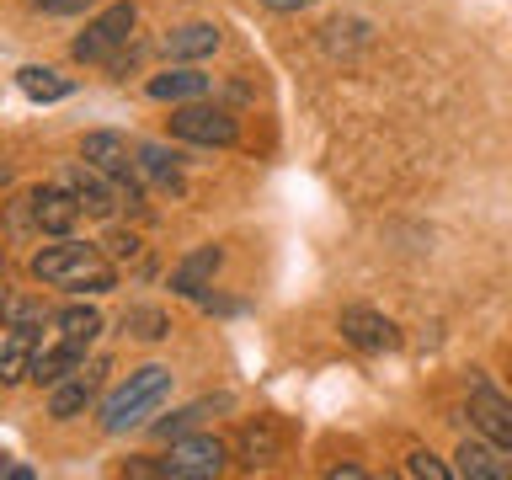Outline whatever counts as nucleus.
<instances>
[{"instance_id":"f257e3e1","label":"nucleus","mask_w":512,"mask_h":480,"mask_svg":"<svg viewBox=\"0 0 512 480\" xmlns=\"http://www.w3.org/2000/svg\"><path fill=\"white\" fill-rule=\"evenodd\" d=\"M32 278L48 288H70V294H112L118 288V267L96 246H86V240L59 235V246H43L32 256Z\"/></svg>"},{"instance_id":"f03ea898","label":"nucleus","mask_w":512,"mask_h":480,"mask_svg":"<svg viewBox=\"0 0 512 480\" xmlns=\"http://www.w3.org/2000/svg\"><path fill=\"white\" fill-rule=\"evenodd\" d=\"M166 395H171V368L166 363L134 368V374H128L118 390L102 400V432L123 438V432H134V427H150L155 411L166 406Z\"/></svg>"},{"instance_id":"7ed1b4c3","label":"nucleus","mask_w":512,"mask_h":480,"mask_svg":"<svg viewBox=\"0 0 512 480\" xmlns=\"http://www.w3.org/2000/svg\"><path fill=\"white\" fill-rule=\"evenodd\" d=\"M134 27H139V11H134V0H118V6H107V11H96L86 32L70 43V54L80 64H112L128 48V38H134Z\"/></svg>"},{"instance_id":"20e7f679","label":"nucleus","mask_w":512,"mask_h":480,"mask_svg":"<svg viewBox=\"0 0 512 480\" xmlns=\"http://www.w3.org/2000/svg\"><path fill=\"white\" fill-rule=\"evenodd\" d=\"M171 134L182 139V144H203V150H224V144H235L240 134V123H235V112L230 107H219V102H182L171 112Z\"/></svg>"},{"instance_id":"39448f33","label":"nucleus","mask_w":512,"mask_h":480,"mask_svg":"<svg viewBox=\"0 0 512 480\" xmlns=\"http://www.w3.org/2000/svg\"><path fill=\"white\" fill-rule=\"evenodd\" d=\"M224 464H230L224 438L198 427V432H187V438L171 443V454L160 459V475L166 480H208V475H224Z\"/></svg>"},{"instance_id":"423d86ee","label":"nucleus","mask_w":512,"mask_h":480,"mask_svg":"<svg viewBox=\"0 0 512 480\" xmlns=\"http://www.w3.org/2000/svg\"><path fill=\"white\" fill-rule=\"evenodd\" d=\"M59 187H70L91 219H112L123 208V182H118V176H107V171H96L86 155H80L75 166L59 171Z\"/></svg>"},{"instance_id":"0eeeda50","label":"nucleus","mask_w":512,"mask_h":480,"mask_svg":"<svg viewBox=\"0 0 512 480\" xmlns=\"http://www.w3.org/2000/svg\"><path fill=\"white\" fill-rule=\"evenodd\" d=\"M240 464L246 470H272L278 459H288V448H294V427L283 422V416H251L246 427H240Z\"/></svg>"},{"instance_id":"6e6552de","label":"nucleus","mask_w":512,"mask_h":480,"mask_svg":"<svg viewBox=\"0 0 512 480\" xmlns=\"http://www.w3.org/2000/svg\"><path fill=\"white\" fill-rule=\"evenodd\" d=\"M470 427L480 438H491L496 448H507L512 454V400L502 390H491L486 379H470Z\"/></svg>"},{"instance_id":"1a4fd4ad","label":"nucleus","mask_w":512,"mask_h":480,"mask_svg":"<svg viewBox=\"0 0 512 480\" xmlns=\"http://www.w3.org/2000/svg\"><path fill=\"white\" fill-rule=\"evenodd\" d=\"M336 331H342V342H352L358 352H395L400 347V326L384 320L379 310H368V304H347V310L336 315Z\"/></svg>"},{"instance_id":"9d476101","label":"nucleus","mask_w":512,"mask_h":480,"mask_svg":"<svg viewBox=\"0 0 512 480\" xmlns=\"http://www.w3.org/2000/svg\"><path fill=\"white\" fill-rule=\"evenodd\" d=\"M102 379H107V358L80 363L70 379L54 384V395H48V416H54V422H70V416H80L96 395H102Z\"/></svg>"},{"instance_id":"9b49d317","label":"nucleus","mask_w":512,"mask_h":480,"mask_svg":"<svg viewBox=\"0 0 512 480\" xmlns=\"http://www.w3.org/2000/svg\"><path fill=\"white\" fill-rule=\"evenodd\" d=\"M27 214H32V224H38L43 235H70L86 208H80V198H75L70 187H59V182H54V187L27 192Z\"/></svg>"},{"instance_id":"f8f14e48","label":"nucleus","mask_w":512,"mask_h":480,"mask_svg":"<svg viewBox=\"0 0 512 480\" xmlns=\"http://www.w3.org/2000/svg\"><path fill=\"white\" fill-rule=\"evenodd\" d=\"M208 91H214V75H203L198 64H171V70H160V75L144 80V96H150V102H171V107L203 102Z\"/></svg>"},{"instance_id":"ddd939ff","label":"nucleus","mask_w":512,"mask_h":480,"mask_svg":"<svg viewBox=\"0 0 512 480\" xmlns=\"http://www.w3.org/2000/svg\"><path fill=\"white\" fill-rule=\"evenodd\" d=\"M219 267H224V246H192V251L182 256V262L171 267V294L198 299L203 288H214Z\"/></svg>"},{"instance_id":"4468645a","label":"nucleus","mask_w":512,"mask_h":480,"mask_svg":"<svg viewBox=\"0 0 512 480\" xmlns=\"http://www.w3.org/2000/svg\"><path fill=\"white\" fill-rule=\"evenodd\" d=\"M454 459H459L454 470L464 480H512V454H507V448H496L491 438H464Z\"/></svg>"},{"instance_id":"2eb2a0df","label":"nucleus","mask_w":512,"mask_h":480,"mask_svg":"<svg viewBox=\"0 0 512 480\" xmlns=\"http://www.w3.org/2000/svg\"><path fill=\"white\" fill-rule=\"evenodd\" d=\"M230 406H235V395H203V400H192V406L150 422V432H155V438H166V443H176V438H187V432H198L208 416H219V411H230Z\"/></svg>"},{"instance_id":"dca6fc26","label":"nucleus","mask_w":512,"mask_h":480,"mask_svg":"<svg viewBox=\"0 0 512 480\" xmlns=\"http://www.w3.org/2000/svg\"><path fill=\"white\" fill-rule=\"evenodd\" d=\"M219 43H224V32L214 22H187V27L166 32V59L171 64H198L208 54H219Z\"/></svg>"},{"instance_id":"f3484780","label":"nucleus","mask_w":512,"mask_h":480,"mask_svg":"<svg viewBox=\"0 0 512 480\" xmlns=\"http://www.w3.org/2000/svg\"><path fill=\"white\" fill-rule=\"evenodd\" d=\"M134 166H139L144 182H155L160 192H182V155L166 150V144H139Z\"/></svg>"},{"instance_id":"a211bd4d","label":"nucleus","mask_w":512,"mask_h":480,"mask_svg":"<svg viewBox=\"0 0 512 480\" xmlns=\"http://www.w3.org/2000/svg\"><path fill=\"white\" fill-rule=\"evenodd\" d=\"M80 363H86V347H75V342H64V336H59L54 347H38V358H32V379H38L43 390H54V384L70 379Z\"/></svg>"},{"instance_id":"6ab92c4d","label":"nucleus","mask_w":512,"mask_h":480,"mask_svg":"<svg viewBox=\"0 0 512 480\" xmlns=\"http://www.w3.org/2000/svg\"><path fill=\"white\" fill-rule=\"evenodd\" d=\"M32 358H38V331H11L0 347V384L32 379Z\"/></svg>"},{"instance_id":"aec40b11","label":"nucleus","mask_w":512,"mask_h":480,"mask_svg":"<svg viewBox=\"0 0 512 480\" xmlns=\"http://www.w3.org/2000/svg\"><path fill=\"white\" fill-rule=\"evenodd\" d=\"M0 320H6L11 331H43L54 310H48V299H27V294H6L0 299Z\"/></svg>"},{"instance_id":"412c9836","label":"nucleus","mask_w":512,"mask_h":480,"mask_svg":"<svg viewBox=\"0 0 512 480\" xmlns=\"http://www.w3.org/2000/svg\"><path fill=\"white\" fill-rule=\"evenodd\" d=\"M16 86H22L32 102H64V96H70V80L59 70H48V64H22V70H16Z\"/></svg>"},{"instance_id":"4be33fe9","label":"nucleus","mask_w":512,"mask_h":480,"mask_svg":"<svg viewBox=\"0 0 512 480\" xmlns=\"http://www.w3.org/2000/svg\"><path fill=\"white\" fill-rule=\"evenodd\" d=\"M54 326L64 342H75V347H91L96 336H102V315L91 310V304H70V310H59L54 315Z\"/></svg>"},{"instance_id":"5701e85b","label":"nucleus","mask_w":512,"mask_h":480,"mask_svg":"<svg viewBox=\"0 0 512 480\" xmlns=\"http://www.w3.org/2000/svg\"><path fill=\"white\" fill-rule=\"evenodd\" d=\"M123 331L139 336V342H160V336H171V315L155 310V304H134V310L123 315Z\"/></svg>"},{"instance_id":"b1692460","label":"nucleus","mask_w":512,"mask_h":480,"mask_svg":"<svg viewBox=\"0 0 512 480\" xmlns=\"http://www.w3.org/2000/svg\"><path fill=\"white\" fill-rule=\"evenodd\" d=\"M406 475H416V480H454L459 470H454V464H443L438 454H427V448H416V454L406 459Z\"/></svg>"},{"instance_id":"393cba45","label":"nucleus","mask_w":512,"mask_h":480,"mask_svg":"<svg viewBox=\"0 0 512 480\" xmlns=\"http://www.w3.org/2000/svg\"><path fill=\"white\" fill-rule=\"evenodd\" d=\"M107 251L118 256V262H128V256H139V235L134 230H112L107 235Z\"/></svg>"},{"instance_id":"a878e982","label":"nucleus","mask_w":512,"mask_h":480,"mask_svg":"<svg viewBox=\"0 0 512 480\" xmlns=\"http://www.w3.org/2000/svg\"><path fill=\"white\" fill-rule=\"evenodd\" d=\"M91 6H102V0H38V11H48V16H80Z\"/></svg>"},{"instance_id":"bb28decb","label":"nucleus","mask_w":512,"mask_h":480,"mask_svg":"<svg viewBox=\"0 0 512 480\" xmlns=\"http://www.w3.org/2000/svg\"><path fill=\"white\" fill-rule=\"evenodd\" d=\"M267 11H278V16H294V11H304V6H315V0H262Z\"/></svg>"},{"instance_id":"cd10ccee","label":"nucleus","mask_w":512,"mask_h":480,"mask_svg":"<svg viewBox=\"0 0 512 480\" xmlns=\"http://www.w3.org/2000/svg\"><path fill=\"white\" fill-rule=\"evenodd\" d=\"M0 475H11V480H32V470H27V464H11L6 454H0Z\"/></svg>"},{"instance_id":"c85d7f7f","label":"nucleus","mask_w":512,"mask_h":480,"mask_svg":"<svg viewBox=\"0 0 512 480\" xmlns=\"http://www.w3.org/2000/svg\"><path fill=\"white\" fill-rule=\"evenodd\" d=\"M363 470H358V464H336V470H331V480H358Z\"/></svg>"},{"instance_id":"c756f323","label":"nucleus","mask_w":512,"mask_h":480,"mask_svg":"<svg viewBox=\"0 0 512 480\" xmlns=\"http://www.w3.org/2000/svg\"><path fill=\"white\" fill-rule=\"evenodd\" d=\"M11 182V166H6V160H0V187H6Z\"/></svg>"}]
</instances>
